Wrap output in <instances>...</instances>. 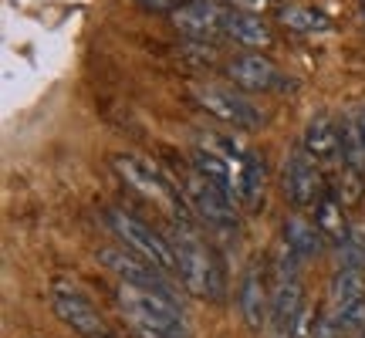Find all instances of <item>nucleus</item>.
<instances>
[{
	"label": "nucleus",
	"instance_id": "obj_1",
	"mask_svg": "<svg viewBox=\"0 0 365 338\" xmlns=\"http://www.w3.org/2000/svg\"><path fill=\"white\" fill-rule=\"evenodd\" d=\"M176 250V274L190 295L207 301H223V267L213 247L193 230V223H176L170 237Z\"/></svg>",
	"mask_w": 365,
	"mask_h": 338
},
{
	"label": "nucleus",
	"instance_id": "obj_2",
	"mask_svg": "<svg viewBox=\"0 0 365 338\" xmlns=\"http://www.w3.org/2000/svg\"><path fill=\"white\" fill-rule=\"evenodd\" d=\"M118 304L129 328L139 338H186L173 295L135 285H118Z\"/></svg>",
	"mask_w": 365,
	"mask_h": 338
},
{
	"label": "nucleus",
	"instance_id": "obj_3",
	"mask_svg": "<svg viewBox=\"0 0 365 338\" xmlns=\"http://www.w3.org/2000/svg\"><path fill=\"white\" fill-rule=\"evenodd\" d=\"M112 166H115V173L129 183L139 196L153 200L156 207H163L166 213H173L176 223H190L193 210H190V203H186V196H182L180 190H176V186L153 166V163H145L143 156H115L112 159Z\"/></svg>",
	"mask_w": 365,
	"mask_h": 338
},
{
	"label": "nucleus",
	"instance_id": "obj_4",
	"mask_svg": "<svg viewBox=\"0 0 365 338\" xmlns=\"http://www.w3.org/2000/svg\"><path fill=\"white\" fill-rule=\"evenodd\" d=\"M105 220L112 227V234L129 250H135V254L145 257L149 264H156L159 271L176 274V250H173V244L159 234V230H153L149 223H143L139 217H132L129 210H122V207H108L105 210Z\"/></svg>",
	"mask_w": 365,
	"mask_h": 338
},
{
	"label": "nucleus",
	"instance_id": "obj_5",
	"mask_svg": "<svg viewBox=\"0 0 365 338\" xmlns=\"http://www.w3.org/2000/svg\"><path fill=\"white\" fill-rule=\"evenodd\" d=\"M182 196H186L196 220H203L207 227H217V230H237V223H240L237 220V200H230L220 186H213L196 169L182 183Z\"/></svg>",
	"mask_w": 365,
	"mask_h": 338
},
{
	"label": "nucleus",
	"instance_id": "obj_6",
	"mask_svg": "<svg viewBox=\"0 0 365 338\" xmlns=\"http://www.w3.org/2000/svg\"><path fill=\"white\" fill-rule=\"evenodd\" d=\"M193 102L200 105L207 116L220 118L227 126H237V129H257V126H264L261 108L250 102V98H244L240 91L220 88V85H196Z\"/></svg>",
	"mask_w": 365,
	"mask_h": 338
},
{
	"label": "nucleus",
	"instance_id": "obj_7",
	"mask_svg": "<svg viewBox=\"0 0 365 338\" xmlns=\"http://www.w3.org/2000/svg\"><path fill=\"white\" fill-rule=\"evenodd\" d=\"M284 193L294 210H314L318 200L325 196L318 159L304 145H294L284 156Z\"/></svg>",
	"mask_w": 365,
	"mask_h": 338
},
{
	"label": "nucleus",
	"instance_id": "obj_8",
	"mask_svg": "<svg viewBox=\"0 0 365 338\" xmlns=\"http://www.w3.org/2000/svg\"><path fill=\"white\" fill-rule=\"evenodd\" d=\"M51 308H54V314H58L71 332H78L81 338H112V328L105 325V318L98 314V308L81 295L78 287L58 281L51 291Z\"/></svg>",
	"mask_w": 365,
	"mask_h": 338
},
{
	"label": "nucleus",
	"instance_id": "obj_9",
	"mask_svg": "<svg viewBox=\"0 0 365 338\" xmlns=\"http://www.w3.org/2000/svg\"><path fill=\"white\" fill-rule=\"evenodd\" d=\"M227 14H230V7H223L217 0H190V4H182L176 14H170V21L186 41L207 44V41L223 34Z\"/></svg>",
	"mask_w": 365,
	"mask_h": 338
},
{
	"label": "nucleus",
	"instance_id": "obj_10",
	"mask_svg": "<svg viewBox=\"0 0 365 338\" xmlns=\"http://www.w3.org/2000/svg\"><path fill=\"white\" fill-rule=\"evenodd\" d=\"M98 257L108 271L115 274L122 285H135V287H149V291H163V295H173L170 281H166V271H159L156 264H149L145 257H139L135 250H122V247H102Z\"/></svg>",
	"mask_w": 365,
	"mask_h": 338
},
{
	"label": "nucleus",
	"instance_id": "obj_11",
	"mask_svg": "<svg viewBox=\"0 0 365 338\" xmlns=\"http://www.w3.org/2000/svg\"><path fill=\"white\" fill-rule=\"evenodd\" d=\"M227 75L234 81L237 88L244 91H291V78H284L277 65L271 58H264L261 51H247V54H237L227 61Z\"/></svg>",
	"mask_w": 365,
	"mask_h": 338
},
{
	"label": "nucleus",
	"instance_id": "obj_12",
	"mask_svg": "<svg viewBox=\"0 0 365 338\" xmlns=\"http://www.w3.org/2000/svg\"><path fill=\"white\" fill-rule=\"evenodd\" d=\"M237 304H240V318L250 332H261L271 318V295L264 287V271L257 264H250L240 285H237Z\"/></svg>",
	"mask_w": 365,
	"mask_h": 338
},
{
	"label": "nucleus",
	"instance_id": "obj_13",
	"mask_svg": "<svg viewBox=\"0 0 365 338\" xmlns=\"http://www.w3.org/2000/svg\"><path fill=\"white\" fill-rule=\"evenodd\" d=\"M223 38L237 41V44H240V48H247V51H261V48H271V44H274L271 27L264 24L257 14H244V11H230V14H227Z\"/></svg>",
	"mask_w": 365,
	"mask_h": 338
},
{
	"label": "nucleus",
	"instance_id": "obj_14",
	"mask_svg": "<svg viewBox=\"0 0 365 338\" xmlns=\"http://www.w3.org/2000/svg\"><path fill=\"white\" fill-rule=\"evenodd\" d=\"M301 145L312 153L314 159H339V118H331L328 112L308 118Z\"/></svg>",
	"mask_w": 365,
	"mask_h": 338
},
{
	"label": "nucleus",
	"instance_id": "obj_15",
	"mask_svg": "<svg viewBox=\"0 0 365 338\" xmlns=\"http://www.w3.org/2000/svg\"><path fill=\"white\" fill-rule=\"evenodd\" d=\"M284 244L294 254H298L301 260H308V257H318L322 250H325V234L318 230V223L312 220H304L301 213H291V217H284Z\"/></svg>",
	"mask_w": 365,
	"mask_h": 338
},
{
	"label": "nucleus",
	"instance_id": "obj_16",
	"mask_svg": "<svg viewBox=\"0 0 365 338\" xmlns=\"http://www.w3.org/2000/svg\"><path fill=\"white\" fill-rule=\"evenodd\" d=\"M339 159L345 173H359L365 176V135L359 116H341L339 118Z\"/></svg>",
	"mask_w": 365,
	"mask_h": 338
},
{
	"label": "nucleus",
	"instance_id": "obj_17",
	"mask_svg": "<svg viewBox=\"0 0 365 338\" xmlns=\"http://www.w3.org/2000/svg\"><path fill=\"white\" fill-rule=\"evenodd\" d=\"M277 21L287 27V31H294V34H328L331 31V17L325 11H318V7H304V4H284V7H277Z\"/></svg>",
	"mask_w": 365,
	"mask_h": 338
},
{
	"label": "nucleus",
	"instance_id": "obj_18",
	"mask_svg": "<svg viewBox=\"0 0 365 338\" xmlns=\"http://www.w3.org/2000/svg\"><path fill=\"white\" fill-rule=\"evenodd\" d=\"M314 223H318V230L325 234L328 244H335V247L349 244V237H352L349 220H345V210H341V203L331 193H325L318 200V207H314Z\"/></svg>",
	"mask_w": 365,
	"mask_h": 338
},
{
	"label": "nucleus",
	"instance_id": "obj_19",
	"mask_svg": "<svg viewBox=\"0 0 365 338\" xmlns=\"http://www.w3.org/2000/svg\"><path fill=\"white\" fill-rule=\"evenodd\" d=\"M230 4V11H244V14H257L261 17L267 7H271V0H227Z\"/></svg>",
	"mask_w": 365,
	"mask_h": 338
},
{
	"label": "nucleus",
	"instance_id": "obj_20",
	"mask_svg": "<svg viewBox=\"0 0 365 338\" xmlns=\"http://www.w3.org/2000/svg\"><path fill=\"white\" fill-rule=\"evenodd\" d=\"M145 11H156V14H176L182 4H190V0H139Z\"/></svg>",
	"mask_w": 365,
	"mask_h": 338
},
{
	"label": "nucleus",
	"instance_id": "obj_21",
	"mask_svg": "<svg viewBox=\"0 0 365 338\" xmlns=\"http://www.w3.org/2000/svg\"><path fill=\"white\" fill-rule=\"evenodd\" d=\"M349 338H365V328H362V332H355V335H349Z\"/></svg>",
	"mask_w": 365,
	"mask_h": 338
},
{
	"label": "nucleus",
	"instance_id": "obj_22",
	"mask_svg": "<svg viewBox=\"0 0 365 338\" xmlns=\"http://www.w3.org/2000/svg\"><path fill=\"white\" fill-rule=\"evenodd\" d=\"M362 14H365V0H362Z\"/></svg>",
	"mask_w": 365,
	"mask_h": 338
}]
</instances>
